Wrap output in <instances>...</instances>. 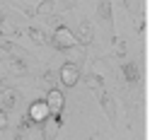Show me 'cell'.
<instances>
[{
    "label": "cell",
    "instance_id": "9c48e42d",
    "mask_svg": "<svg viewBox=\"0 0 150 140\" xmlns=\"http://www.w3.org/2000/svg\"><path fill=\"white\" fill-rule=\"evenodd\" d=\"M63 128V116H49L44 121V123H39V133H41V140H56L58 138V130Z\"/></svg>",
    "mask_w": 150,
    "mask_h": 140
},
{
    "label": "cell",
    "instance_id": "277c9868",
    "mask_svg": "<svg viewBox=\"0 0 150 140\" xmlns=\"http://www.w3.org/2000/svg\"><path fill=\"white\" fill-rule=\"evenodd\" d=\"M22 92L17 89V87H12V85H5V82H0V109L3 111H15L17 106L22 104Z\"/></svg>",
    "mask_w": 150,
    "mask_h": 140
},
{
    "label": "cell",
    "instance_id": "5b68a950",
    "mask_svg": "<svg viewBox=\"0 0 150 140\" xmlns=\"http://www.w3.org/2000/svg\"><path fill=\"white\" fill-rule=\"evenodd\" d=\"M121 75H124L126 85L131 89H138L143 85V68H140L138 61H124L121 63Z\"/></svg>",
    "mask_w": 150,
    "mask_h": 140
},
{
    "label": "cell",
    "instance_id": "5bb4252c",
    "mask_svg": "<svg viewBox=\"0 0 150 140\" xmlns=\"http://www.w3.org/2000/svg\"><path fill=\"white\" fill-rule=\"evenodd\" d=\"M111 46H114V51H111V56H114V58H124L126 51H128V46H126V39H124V36H114Z\"/></svg>",
    "mask_w": 150,
    "mask_h": 140
},
{
    "label": "cell",
    "instance_id": "52a82bcc",
    "mask_svg": "<svg viewBox=\"0 0 150 140\" xmlns=\"http://www.w3.org/2000/svg\"><path fill=\"white\" fill-rule=\"evenodd\" d=\"M75 39H78L80 46H92L95 44V24H92L90 17H80L78 22V32H73Z\"/></svg>",
    "mask_w": 150,
    "mask_h": 140
},
{
    "label": "cell",
    "instance_id": "3957f363",
    "mask_svg": "<svg viewBox=\"0 0 150 140\" xmlns=\"http://www.w3.org/2000/svg\"><path fill=\"white\" fill-rule=\"evenodd\" d=\"M97 104L102 106V111L107 114L111 128L116 130V123H119V104H116V97L104 87V89H97Z\"/></svg>",
    "mask_w": 150,
    "mask_h": 140
},
{
    "label": "cell",
    "instance_id": "6da1fadb",
    "mask_svg": "<svg viewBox=\"0 0 150 140\" xmlns=\"http://www.w3.org/2000/svg\"><path fill=\"white\" fill-rule=\"evenodd\" d=\"M49 46L53 51H58V53H70V51H75L78 49V39H75V34H73V29L70 27H65V24H53V32H51V36H49Z\"/></svg>",
    "mask_w": 150,
    "mask_h": 140
},
{
    "label": "cell",
    "instance_id": "4fadbf2b",
    "mask_svg": "<svg viewBox=\"0 0 150 140\" xmlns=\"http://www.w3.org/2000/svg\"><path fill=\"white\" fill-rule=\"evenodd\" d=\"M121 3H124V7H126V12L133 17H143L145 15V3L143 0H121Z\"/></svg>",
    "mask_w": 150,
    "mask_h": 140
},
{
    "label": "cell",
    "instance_id": "e0dca14e",
    "mask_svg": "<svg viewBox=\"0 0 150 140\" xmlns=\"http://www.w3.org/2000/svg\"><path fill=\"white\" fill-rule=\"evenodd\" d=\"M0 58H5V56H3V53H0Z\"/></svg>",
    "mask_w": 150,
    "mask_h": 140
},
{
    "label": "cell",
    "instance_id": "30bf717a",
    "mask_svg": "<svg viewBox=\"0 0 150 140\" xmlns=\"http://www.w3.org/2000/svg\"><path fill=\"white\" fill-rule=\"evenodd\" d=\"M36 82H39V87L41 89H51L58 85V70H51V68H46L41 72H36Z\"/></svg>",
    "mask_w": 150,
    "mask_h": 140
},
{
    "label": "cell",
    "instance_id": "2e32d148",
    "mask_svg": "<svg viewBox=\"0 0 150 140\" xmlns=\"http://www.w3.org/2000/svg\"><path fill=\"white\" fill-rule=\"evenodd\" d=\"M80 0H58V7H56V12L58 10H73V7H78Z\"/></svg>",
    "mask_w": 150,
    "mask_h": 140
},
{
    "label": "cell",
    "instance_id": "ba28073f",
    "mask_svg": "<svg viewBox=\"0 0 150 140\" xmlns=\"http://www.w3.org/2000/svg\"><path fill=\"white\" fill-rule=\"evenodd\" d=\"M24 116L29 118L34 126H39V123H44V121L51 116V111H49V106H46L44 99H34L32 104L27 106V114H24Z\"/></svg>",
    "mask_w": 150,
    "mask_h": 140
},
{
    "label": "cell",
    "instance_id": "8992f818",
    "mask_svg": "<svg viewBox=\"0 0 150 140\" xmlns=\"http://www.w3.org/2000/svg\"><path fill=\"white\" fill-rule=\"evenodd\" d=\"M44 101H46V106H49V111L53 116H63V111H65V94H63V89H58V85L46 89Z\"/></svg>",
    "mask_w": 150,
    "mask_h": 140
},
{
    "label": "cell",
    "instance_id": "9a60e30c",
    "mask_svg": "<svg viewBox=\"0 0 150 140\" xmlns=\"http://www.w3.org/2000/svg\"><path fill=\"white\" fill-rule=\"evenodd\" d=\"M10 130V114L0 109V133H7Z\"/></svg>",
    "mask_w": 150,
    "mask_h": 140
},
{
    "label": "cell",
    "instance_id": "7c38bea8",
    "mask_svg": "<svg viewBox=\"0 0 150 140\" xmlns=\"http://www.w3.org/2000/svg\"><path fill=\"white\" fill-rule=\"evenodd\" d=\"M27 36L32 39L34 46H49V34L41 27H27Z\"/></svg>",
    "mask_w": 150,
    "mask_h": 140
},
{
    "label": "cell",
    "instance_id": "8fae6325",
    "mask_svg": "<svg viewBox=\"0 0 150 140\" xmlns=\"http://www.w3.org/2000/svg\"><path fill=\"white\" fill-rule=\"evenodd\" d=\"M56 7H58V0H41L29 15H34V17H53Z\"/></svg>",
    "mask_w": 150,
    "mask_h": 140
},
{
    "label": "cell",
    "instance_id": "7a4b0ae2",
    "mask_svg": "<svg viewBox=\"0 0 150 140\" xmlns=\"http://www.w3.org/2000/svg\"><path fill=\"white\" fill-rule=\"evenodd\" d=\"M82 68H85V56H78V61H65L58 68V82L63 87H75L82 80Z\"/></svg>",
    "mask_w": 150,
    "mask_h": 140
}]
</instances>
